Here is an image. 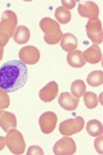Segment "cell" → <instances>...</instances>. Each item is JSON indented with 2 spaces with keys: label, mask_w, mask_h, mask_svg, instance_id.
<instances>
[{
  "label": "cell",
  "mask_w": 103,
  "mask_h": 155,
  "mask_svg": "<svg viewBox=\"0 0 103 155\" xmlns=\"http://www.w3.org/2000/svg\"><path fill=\"white\" fill-rule=\"evenodd\" d=\"M28 80V69L20 60L6 62L0 68V88L7 92H15L25 87Z\"/></svg>",
  "instance_id": "obj_1"
},
{
  "label": "cell",
  "mask_w": 103,
  "mask_h": 155,
  "mask_svg": "<svg viewBox=\"0 0 103 155\" xmlns=\"http://www.w3.org/2000/svg\"><path fill=\"white\" fill-rule=\"evenodd\" d=\"M17 24H18V18L15 12L12 10L4 12L0 21V47L6 46L9 38L14 36L17 28Z\"/></svg>",
  "instance_id": "obj_2"
},
{
  "label": "cell",
  "mask_w": 103,
  "mask_h": 155,
  "mask_svg": "<svg viewBox=\"0 0 103 155\" xmlns=\"http://www.w3.org/2000/svg\"><path fill=\"white\" fill-rule=\"evenodd\" d=\"M39 27L44 31V41L48 45H55L60 43L63 33L61 31V26L56 20L52 19L50 17H45L40 20Z\"/></svg>",
  "instance_id": "obj_3"
},
{
  "label": "cell",
  "mask_w": 103,
  "mask_h": 155,
  "mask_svg": "<svg viewBox=\"0 0 103 155\" xmlns=\"http://www.w3.org/2000/svg\"><path fill=\"white\" fill-rule=\"evenodd\" d=\"M5 138H6V145L12 154L21 155L25 153L26 143H25L23 134L19 130L14 128L7 133V136Z\"/></svg>",
  "instance_id": "obj_4"
},
{
  "label": "cell",
  "mask_w": 103,
  "mask_h": 155,
  "mask_svg": "<svg viewBox=\"0 0 103 155\" xmlns=\"http://www.w3.org/2000/svg\"><path fill=\"white\" fill-rule=\"evenodd\" d=\"M84 127L83 117H75L69 118L62 121L60 125V133L64 136H72L80 133Z\"/></svg>",
  "instance_id": "obj_5"
},
{
  "label": "cell",
  "mask_w": 103,
  "mask_h": 155,
  "mask_svg": "<svg viewBox=\"0 0 103 155\" xmlns=\"http://www.w3.org/2000/svg\"><path fill=\"white\" fill-rule=\"evenodd\" d=\"M86 35L95 45L101 44L103 41V31H102V23L99 18L89 19L86 23Z\"/></svg>",
  "instance_id": "obj_6"
},
{
  "label": "cell",
  "mask_w": 103,
  "mask_h": 155,
  "mask_svg": "<svg viewBox=\"0 0 103 155\" xmlns=\"http://www.w3.org/2000/svg\"><path fill=\"white\" fill-rule=\"evenodd\" d=\"M55 155H73L76 152V144L69 136L58 140L53 147Z\"/></svg>",
  "instance_id": "obj_7"
},
{
  "label": "cell",
  "mask_w": 103,
  "mask_h": 155,
  "mask_svg": "<svg viewBox=\"0 0 103 155\" xmlns=\"http://www.w3.org/2000/svg\"><path fill=\"white\" fill-rule=\"evenodd\" d=\"M39 58H40L39 50L33 45L25 46L19 51V60L26 65H34L38 62Z\"/></svg>",
  "instance_id": "obj_8"
},
{
  "label": "cell",
  "mask_w": 103,
  "mask_h": 155,
  "mask_svg": "<svg viewBox=\"0 0 103 155\" xmlns=\"http://www.w3.org/2000/svg\"><path fill=\"white\" fill-rule=\"evenodd\" d=\"M39 127L44 134H50L54 132V129L56 127V123H57V116L56 114L53 111H46L39 117L38 119Z\"/></svg>",
  "instance_id": "obj_9"
},
{
  "label": "cell",
  "mask_w": 103,
  "mask_h": 155,
  "mask_svg": "<svg viewBox=\"0 0 103 155\" xmlns=\"http://www.w3.org/2000/svg\"><path fill=\"white\" fill-rule=\"evenodd\" d=\"M77 12L81 15V17L94 19V18H98L99 16V7L93 1H84V2L79 4Z\"/></svg>",
  "instance_id": "obj_10"
},
{
  "label": "cell",
  "mask_w": 103,
  "mask_h": 155,
  "mask_svg": "<svg viewBox=\"0 0 103 155\" xmlns=\"http://www.w3.org/2000/svg\"><path fill=\"white\" fill-rule=\"evenodd\" d=\"M58 94V84L57 82L50 81L39 90V99L44 102L53 101Z\"/></svg>",
  "instance_id": "obj_11"
},
{
  "label": "cell",
  "mask_w": 103,
  "mask_h": 155,
  "mask_svg": "<svg viewBox=\"0 0 103 155\" xmlns=\"http://www.w3.org/2000/svg\"><path fill=\"white\" fill-rule=\"evenodd\" d=\"M58 104L62 108L67 110V111H73L77 108L79 106V99L73 96L69 92H63L58 97Z\"/></svg>",
  "instance_id": "obj_12"
},
{
  "label": "cell",
  "mask_w": 103,
  "mask_h": 155,
  "mask_svg": "<svg viewBox=\"0 0 103 155\" xmlns=\"http://www.w3.org/2000/svg\"><path fill=\"white\" fill-rule=\"evenodd\" d=\"M0 127L8 133L17 127V118L12 113L0 110Z\"/></svg>",
  "instance_id": "obj_13"
},
{
  "label": "cell",
  "mask_w": 103,
  "mask_h": 155,
  "mask_svg": "<svg viewBox=\"0 0 103 155\" xmlns=\"http://www.w3.org/2000/svg\"><path fill=\"white\" fill-rule=\"evenodd\" d=\"M83 58L85 62L90 64H96L102 61V51L100 50V47L95 44H93L90 46L86 51L83 52Z\"/></svg>",
  "instance_id": "obj_14"
},
{
  "label": "cell",
  "mask_w": 103,
  "mask_h": 155,
  "mask_svg": "<svg viewBox=\"0 0 103 155\" xmlns=\"http://www.w3.org/2000/svg\"><path fill=\"white\" fill-rule=\"evenodd\" d=\"M60 44H61V47L63 48V51H66V52H73V51L76 50L77 47V38L75 35L73 34H69V33H66V34H63L61 41H60Z\"/></svg>",
  "instance_id": "obj_15"
},
{
  "label": "cell",
  "mask_w": 103,
  "mask_h": 155,
  "mask_svg": "<svg viewBox=\"0 0 103 155\" xmlns=\"http://www.w3.org/2000/svg\"><path fill=\"white\" fill-rule=\"evenodd\" d=\"M67 63L72 68H83L85 65V60L83 58V53L81 51H73L67 54Z\"/></svg>",
  "instance_id": "obj_16"
},
{
  "label": "cell",
  "mask_w": 103,
  "mask_h": 155,
  "mask_svg": "<svg viewBox=\"0 0 103 155\" xmlns=\"http://www.w3.org/2000/svg\"><path fill=\"white\" fill-rule=\"evenodd\" d=\"M31 38V31L26 26H18L16 28L14 39L17 44H25Z\"/></svg>",
  "instance_id": "obj_17"
},
{
  "label": "cell",
  "mask_w": 103,
  "mask_h": 155,
  "mask_svg": "<svg viewBox=\"0 0 103 155\" xmlns=\"http://www.w3.org/2000/svg\"><path fill=\"white\" fill-rule=\"evenodd\" d=\"M86 130H88L89 135L96 137V136L102 135L103 133V125L101 121L96 119L90 120L88 124H86Z\"/></svg>",
  "instance_id": "obj_18"
},
{
  "label": "cell",
  "mask_w": 103,
  "mask_h": 155,
  "mask_svg": "<svg viewBox=\"0 0 103 155\" xmlns=\"http://www.w3.org/2000/svg\"><path fill=\"white\" fill-rule=\"evenodd\" d=\"M71 92L76 99H80L81 97H83L84 93L86 92V85L82 80H75L72 82L71 84Z\"/></svg>",
  "instance_id": "obj_19"
},
{
  "label": "cell",
  "mask_w": 103,
  "mask_h": 155,
  "mask_svg": "<svg viewBox=\"0 0 103 155\" xmlns=\"http://www.w3.org/2000/svg\"><path fill=\"white\" fill-rule=\"evenodd\" d=\"M55 18L60 24H63V25H66L71 21V18H72V15H71V12L65 9L64 7H58L56 10H55Z\"/></svg>",
  "instance_id": "obj_20"
},
{
  "label": "cell",
  "mask_w": 103,
  "mask_h": 155,
  "mask_svg": "<svg viewBox=\"0 0 103 155\" xmlns=\"http://www.w3.org/2000/svg\"><path fill=\"white\" fill-rule=\"evenodd\" d=\"M86 82L91 87H100L103 83V72L101 70L93 71L86 78Z\"/></svg>",
  "instance_id": "obj_21"
},
{
  "label": "cell",
  "mask_w": 103,
  "mask_h": 155,
  "mask_svg": "<svg viewBox=\"0 0 103 155\" xmlns=\"http://www.w3.org/2000/svg\"><path fill=\"white\" fill-rule=\"evenodd\" d=\"M84 104L86 106L88 109H94L99 105V100H98V96L94 92H85L84 93Z\"/></svg>",
  "instance_id": "obj_22"
},
{
  "label": "cell",
  "mask_w": 103,
  "mask_h": 155,
  "mask_svg": "<svg viewBox=\"0 0 103 155\" xmlns=\"http://www.w3.org/2000/svg\"><path fill=\"white\" fill-rule=\"evenodd\" d=\"M10 106V98L7 91L0 88V110L6 109Z\"/></svg>",
  "instance_id": "obj_23"
},
{
  "label": "cell",
  "mask_w": 103,
  "mask_h": 155,
  "mask_svg": "<svg viewBox=\"0 0 103 155\" xmlns=\"http://www.w3.org/2000/svg\"><path fill=\"white\" fill-rule=\"evenodd\" d=\"M27 154L28 155H43L44 154V152H43V150H42L40 146H37V145H31V147L28 148Z\"/></svg>",
  "instance_id": "obj_24"
},
{
  "label": "cell",
  "mask_w": 103,
  "mask_h": 155,
  "mask_svg": "<svg viewBox=\"0 0 103 155\" xmlns=\"http://www.w3.org/2000/svg\"><path fill=\"white\" fill-rule=\"evenodd\" d=\"M102 140H103V137H102V135L96 136V140H94V147H95L96 152H98V153H99V154H102V153H103Z\"/></svg>",
  "instance_id": "obj_25"
},
{
  "label": "cell",
  "mask_w": 103,
  "mask_h": 155,
  "mask_svg": "<svg viewBox=\"0 0 103 155\" xmlns=\"http://www.w3.org/2000/svg\"><path fill=\"white\" fill-rule=\"evenodd\" d=\"M62 5H63L62 7H64L65 9L69 10V9H73V8L76 6V1H74V0H63Z\"/></svg>",
  "instance_id": "obj_26"
},
{
  "label": "cell",
  "mask_w": 103,
  "mask_h": 155,
  "mask_svg": "<svg viewBox=\"0 0 103 155\" xmlns=\"http://www.w3.org/2000/svg\"><path fill=\"white\" fill-rule=\"evenodd\" d=\"M6 146V138L2 137V136H0V151H2Z\"/></svg>",
  "instance_id": "obj_27"
},
{
  "label": "cell",
  "mask_w": 103,
  "mask_h": 155,
  "mask_svg": "<svg viewBox=\"0 0 103 155\" xmlns=\"http://www.w3.org/2000/svg\"><path fill=\"white\" fill-rule=\"evenodd\" d=\"M4 56V47H0V60Z\"/></svg>",
  "instance_id": "obj_28"
}]
</instances>
